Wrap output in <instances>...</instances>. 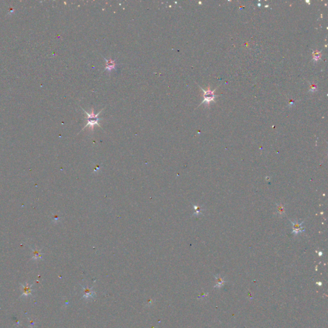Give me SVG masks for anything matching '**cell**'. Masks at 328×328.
Segmentation results:
<instances>
[{
  "mask_svg": "<svg viewBox=\"0 0 328 328\" xmlns=\"http://www.w3.org/2000/svg\"><path fill=\"white\" fill-rule=\"evenodd\" d=\"M104 58L106 62V65H105V67H104V70H108L110 72L111 70L116 69V62H115L116 61L111 60V59H109V60H107V59L105 58Z\"/></svg>",
  "mask_w": 328,
  "mask_h": 328,
  "instance_id": "obj_5",
  "label": "cell"
},
{
  "mask_svg": "<svg viewBox=\"0 0 328 328\" xmlns=\"http://www.w3.org/2000/svg\"><path fill=\"white\" fill-rule=\"evenodd\" d=\"M292 224L293 226L292 233L295 235H298L299 233H302L304 231V228L302 226V225H303V222L299 223L297 221L296 222L292 221Z\"/></svg>",
  "mask_w": 328,
  "mask_h": 328,
  "instance_id": "obj_4",
  "label": "cell"
},
{
  "mask_svg": "<svg viewBox=\"0 0 328 328\" xmlns=\"http://www.w3.org/2000/svg\"><path fill=\"white\" fill-rule=\"evenodd\" d=\"M199 87L203 91V97H204V100H203V102L200 104V105L204 103L206 104H209L211 101H215V96H215L214 94V92L215 91V90H214V91H212L210 87H208V89L206 90L203 89V88L201 87Z\"/></svg>",
  "mask_w": 328,
  "mask_h": 328,
  "instance_id": "obj_2",
  "label": "cell"
},
{
  "mask_svg": "<svg viewBox=\"0 0 328 328\" xmlns=\"http://www.w3.org/2000/svg\"><path fill=\"white\" fill-rule=\"evenodd\" d=\"M306 3H310V1H306Z\"/></svg>",
  "mask_w": 328,
  "mask_h": 328,
  "instance_id": "obj_9",
  "label": "cell"
},
{
  "mask_svg": "<svg viewBox=\"0 0 328 328\" xmlns=\"http://www.w3.org/2000/svg\"><path fill=\"white\" fill-rule=\"evenodd\" d=\"M278 209L280 210V214H281V215H282V214H284V212H285L284 208H283V207H282V206H281V205L280 206H278Z\"/></svg>",
  "mask_w": 328,
  "mask_h": 328,
  "instance_id": "obj_8",
  "label": "cell"
},
{
  "mask_svg": "<svg viewBox=\"0 0 328 328\" xmlns=\"http://www.w3.org/2000/svg\"><path fill=\"white\" fill-rule=\"evenodd\" d=\"M317 86H315V85H313H313H312V84H311V87H310V91L312 92V93H315V91L317 90Z\"/></svg>",
  "mask_w": 328,
  "mask_h": 328,
  "instance_id": "obj_7",
  "label": "cell"
},
{
  "mask_svg": "<svg viewBox=\"0 0 328 328\" xmlns=\"http://www.w3.org/2000/svg\"><path fill=\"white\" fill-rule=\"evenodd\" d=\"M321 58L320 51H313V60L314 61H318Z\"/></svg>",
  "mask_w": 328,
  "mask_h": 328,
  "instance_id": "obj_6",
  "label": "cell"
},
{
  "mask_svg": "<svg viewBox=\"0 0 328 328\" xmlns=\"http://www.w3.org/2000/svg\"><path fill=\"white\" fill-rule=\"evenodd\" d=\"M34 284H32V285H29L28 283H26V285H21V288L22 291V294L21 296V297L22 296H30L32 295V293L33 291H34L33 289H32V287Z\"/></svg>",
  "mask_w": 328,
  "mask_h": 328,
  "instance_id": "obj_3",
  "label": "cell"
},
{
  "mask_svg": "<svg viewBox=\"0 0 328 328\" xmlns=\"http://www.w3.org/2000/svg\"><path fill=\"white\" fill-rule=\"evenodd\" d=\"M103 109H103L102 110H100V111H99V112H98L97 114H95L94 111V109H92L90 113H88L87 111H85L83 109H82V110H83L84 112L87 115V124L84 126V128L82 130H83L85 128H87V126H89L92 132H93L94 127L95 125H97V126H99L100 127H101L100 124H99V121L101 119H100L99 118H98V116H99L101 111L103 110Z\"/></svg>",
  "mask_w": 328,
  "mask_h": 328,
  "instance_id": "obj_1",
  "label": "cell"
}]
</instances>
